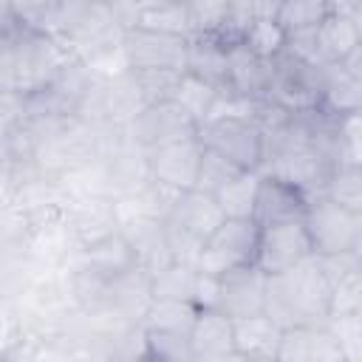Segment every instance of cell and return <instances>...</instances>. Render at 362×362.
I'll return each mask as SVG.
<instances>
[{
	"instance_id": "obj_40",
	"label": "cell",
	"mask_w": 362,
	"mask_h": 362,
	"mask_svg": "<svg viewBox=\"0 0 362 362\" xmlns=\"http://www.w3.org/2000/svg\"><path fill=\"white\" fill-rule=\"evenodd\" d=\"M339 6V11L359 28V34H362V0H342V3H337Z\"/></svg>"
},
{
	"instance_id": "obj_34",
	"label": "cell",
	"mask_w": 362,
	"mask_h": 362,
	"mask_svg": "<svg viewBox=\"0 0 362 362\" xmlns=\"http://www.w3.org/2000/svg\"><path fill=\"white\" fill-rule=\"evenodd\" d=\"M189 8V37H218L226 23L229 3H187Z\"/></svg>"
},
{
	"instance_id": "obj_29",
	"label": "cell",
	"mask_w": 362,
	"mask_h": 362,
	"mask_svg": "<svg viewBox=\"0 0 362 362\" xmlns=\"http://www.w3.org/2000/svg\"><path fill=\"white\" fill-rule=\"evenodd\" d=\"M328 14H331V3L322 0H280L277 6V23L286 28V34L314 31Z\"/></svg>"
},
{
	"instance_id": "obj_8",
	"label": "cell",
	"mask_w": 362,
	"mask_h": 362,
	"mask_svg": "<svg viewBox=\"0 0 362 362\" xmlns=\"http://www.w3.org/2000/svg\"><path fill=\"white\" fill-rule=\"evenodd\" d=\"M311 257H314V246H311V238H308V229L303 221L260 226V246H257L255 266L266 277L291 272Z\"/></svg>"
},
{
	"instance_id": "obj_17",
	"label": "cell",
	"mask_w": 362,
	"mask_h": 362,
	"mask_svg": "<svg viewBox=\"0 0 362 362\" xmlns=\"http://www.w3.org/2000/svg\"><path fill=\"white\" fill-rule=\"evenodd\" d=\"M283 334L286 331L266 314L235 320V354L246 362H277Z\"/></svg>"
},
{
	"instance_id": "obj_18",
	"label": "cell",
	"mask_w": 362,
	"mask_h": 362,
	"mask_svg": "<svg viewBox=\"0 0 362 362\" xmlns=\"http://www.w3.org/2000/svg\"><path fill=\"white\" fill-rule=\"evenodd\" d=\"M187 74L206 82L221 96H229V48H223L215 37H189Z\"/></svg>"
},
{
	"instance_id": "obj_10",
	"label": "cell",
	"mask_w": 362,
	"mask_h": 362,
	"mask_svg": "<svg viewBox=\"0 0 362 362\" xmlns=\"http://www.w3.org/2000/svg\"><path fill=\"white\" fill-rule=\"evenodd\" d=\"M314 255L317 257H331V255H345L354 249V232H356V215L345 212L325 195H314L308 204V212L303 218Z\"/></svg>"
},
{
	"instance_id": "obj_24",
	"label": "cell",
	"mask_w": 362,
	"mask_h": 362,
	"mask_svg": "<svg viewBox=\"0 0 362 362\" xmlns=\"http://www.w3.org/2000/svg\"><path fill=\"white\" fill-rule=\"evenodd\" d=\"M260 178H263L260 173H240L215 195V201H218V206L223 209L226 218H232V221H255Z\"/></svg>"
},
{
	"instance_id": "obj_42",
	"label": "cell",
	"mask_w": 362,
	"mask_h": 362,
	"mask_svg": "<svg viewBox=\"0 0 362 362\" xmlns=\"http://www.w3.org/2000/svg\"><path fill=\"white\" fill-rule=\"evenodd\" d=\"M356 317H362V308H359V314H356Z\"/></svg>"
},
{
	"instance_id": "obj_30",
	"label": "cell",
	"mask_w": 362,
	"mask_h": 362,
	"mask_svg": "<svg viewBox=\"0 0 362 362\" xmlns=\"http://www.w3.org/2000/svg\"><path fill=\"white\" fill-rule=\"evenodd\" d=\"M198 320V308L192 303L178 300H153L144 314V328H167V331H192Z\"/></svg>"
},
{
	"instance_id": "obj_33",
	"label": "cell",
	"mask_w": 362,
	"mask_h": 362,
	"mask_svg": "<svg viewBox=\"0 0 362 362\" xmlns=\"http://www.w3.org/2000/svg\"><path fill=\"white\" fill-rule=\"evenodd\" d=\"M243 170H238L235 164H229L226 158H221L218 153H212V150H206L204 147V161H201V173H198V187L195 189H201V192H206V195H218L235 175H240Z\"/></svg>"
},
{
	"instance_id": "obj_35",
	"label": "cell",
	"mask_w": 362,
	"mask_h": 362,
	"mask_svg": "<svg viewBox=\"0 0 362 362\" xmlns=\"http://www.w3.org/2000/svg\"><path fill=\"white\" fill-rule=\"evenodd\" d=\"M331 334L337 337L345 362H356L362 359V317H334L328 322Z\"/></svg>"
},
{
	"instance_id": "obj_22",
	"label": "cell",
	"mask_w": 362,
	"mask_h": 362,
	"mask_svg": "<svg viewBox=\"0 0 362 362\" xmlns=\"http://www.w3.org/2000/svg\"><path fill=\"white\" fill-rule=\"evenodd\" d=\"M317 40H320V51H322V59L328 65H342L345 57L356 48V42L362 40L359 28L339 11L337 3H331V14L320 23L317 28Z\"/></svg>"
},
{
	"instance_id": "obj_21",
	"label": "cell",
	"mask_w": 362,
	"mask_h": 362,
	"mask_svg": "<svg viewBox=\"0 0 362 362\" xmlns=\"http://www.w3.org/2000/svg\"><path fill=\"white\" fill-rule=\"evenodd\" d=\"M133 28L189 40V8L187 3H167V0L133 3Z\"/></svg>"
},
{
	"instance_id": "obj_2",
	"label": "cell",
	"mask_w": 362,
	"mask_h": 362,
	"mask_svg": "<svg viewBox=\"0 0 362 362\" xmlns=\"http://www.w3.org/2000/svg\"><path fill=\"white\" fill-rule=\"evenodd\" d=\"M263 314L272 317L283 331L320 328L331 322V283L317 255L297 269L272 274L266 280Z\"/></svg>"
},
{
	"instance_id": "obj_12",
	"label": "cell",
	"mask_w": 362,
	"mask_h": 362,
	"mask_svg": "<svg viewBox=\"0 0 362 362\" xmlns=\"http://www.w3.org/2000/svg\"><path fill=\"white\" fill-rule=\"evenodd\" d=\"M119 232L127 238V243H130V249L136 255V266L147 277H156L158 272H164L167 266L175 263V257L170 252L164 221H156V218H122L119 221Z\"/></svg>"
},
{
	"instance_id": "obj_16",
	"label": "cell",
	"mask_w": 362,
	"mask_h": 362,
	"mask_svg": "<svg viewBox=\"0 0 362 362\" xmlns=\"http://www.w3.org/2000/svg\"><path fill=\"white\" fill-rule=\"evenodd\" d=\"M274 62L260 59L243 42L229 48V96L243 102H263L269 99Z\"/></svg>"
},
{
	"instance_id": "obj_26",
	"label": "cell",
	"mask_w": 362,
	"mask_h": 362,
	"mask_svg": "<svg viewBox=\"0 0 362 362\" xmlns=\"http://www.w3.org/2000/svg\"><path fill=\"white\" fill-rule=\"evenodd\" d=\"M147 362H198L192 348V331L144 328Z\"/></svg>"
},
{
	"instance_id": "obj_11",
	"label": "cell",
	"mask_w": 362,
	"mask_h": 362,
	"mask_svg": "<svg viewBox=\"0 0 362 362\" xmlns=\"http://www.w3.org/2000/svg\"><path fill=\"white\" fill-rule=\"evenodd\" d=\"M147 153V167L150 178L175 189V192H189L198 187V173L204 161V144L201 139H187L175 144H164Z\"/></svg>"
},
{
	"instance_id": "obj_13",
	"label": "cell",
	"mask_w": 362,
	"mask_h": 362,
	"mask_svg": "<svg viewBox=\"0 0 362 362\" xmlns=\"http://www.w3.org/2000/svg\"><path fill=\"white\" fill-rule=\"evenodd\" d=\"M266 274L257 266L235 269L221 277V294H218V311L229 320H246L257 317L266 308Z\"/></svg>"
},
{
	"instance_id": "obj_6",
	"label": "cell",
	"mask_w": 362,
	"mask_h": 362,
	"mask_svg": "<svg viewBox=\"0 0 362 362\" xmlns=\"http://www.w3.org/2000/svg\"><path fill=\"white\" fill-rule=\"evenodd\" d=\"M257 246H260V223L257 221H232L226 218L221 229L206 240L198 272L223 277L235 269L255 266L257 260Z\"/></svg>"
},
{
	"instance_id": "obj_5",
	"label": "cell",
	"mask_w": 362,
	"mask_h": 362,
	"mask_svg": "<svg viewBox=\"0 0 362 362\" xmlns=\"http://www.w3.org/2000/svg\"><path fill=\"white\" fill-rule=\"evenodd\" d=\"M325 74H328V68H317V65L294 59L291 54H283V57L274 59L269 102L288 110V113L317 110V107H322Z\"/></svg>"
},
{
	"instance_id": "obj_41",
	"label": "cell",
	"mask_w": 362,
	"mask_h": 362,
	"mask_svg": "<svg viewBox=\"0 0 362 362\" xmlns=\"http://www.w3.org/2000/svg\"><path fill=\"white\" fill-rule=\"evenodd\" d=\"M354 257L362 263V215H356V232H354Z\"/></svg>"
},
{
	"instance_id": "obj_9",
	"label": "cell",
	"mask_w": 362,
	"mask_h": 362,
	"mask_svg": "<svg viewBox=\"0 0 362 362\" xmlns=\"http://www.w3.org/2000/svg\"><path fill=\"white\" fill-rule=\"evenodd\" d=\"M187 37L130 28L122 42L127 71H181L187 74Z\"/></svg>"
},
{
	"instance_id": "obj_37",
	"label": "cell",
	"mask_w": 362,
	"mask_h": 362,
	"mask_svg": "<svg viewBox=\"0 0 362 362\" xmlns=\"http://www.w3.org/2000/svg\"><path fill=\"white\" fill-rule=\"evenodd\" d=\"M311 362H345V354L328 325L311 328Z\"/></svg>"
},
{
	"instance_id": "obj_7",
	"label": "cell",
	"mask_w": 362,
	"mask_h": 362,
	"mask_svg": "<svg viewBox=\"0 0 362 362\" xmlns=\"http://www.w3.org/2000/svg\"><path fill=\"white\" fill-rule=\"evenodd\" d=\"M127 133H130V139H133L141 150H156V147H164V144L198 139L201 124L173 99V102L147 105V107L127 124Z\"/></svg>"
},
{
	"instance_id": "obj_20",
	"label": "cell",
	"mask_w": 362,
	"mask_h": 362,
	"mask_svg": "<svg viewBox=\"0 0 362 362\" xmlns=\"http://www.w3.org/2000/svg\"><path fill=\"white\" fill-rule=\"evenodd\" d=\"M76 260L82 266L93 269L96 274L107 277V280L124 277L133 269H139L136 266V255H133V249H130V243H127V238L122 232H113V235H107V238H102L96 243L82 246Z\"/></svg>"
},
{
	"instance_id": "obj_15",
	"label": "cell",
	"mask_w": 362,
	"mask_h": 362,
	"mask_svg": "<svg viewBox=\"0 0 362 362\" xmlns=\"http://www.w3.org/2000/svg\"><path fill=\"white\" fill-rule=\"evenodd\" d=\"M263 175V173H260ZM311 195H305L303 189L263 175L260 178V192H257V206H255V221L260 226H272V223H286V221H303L308 212Z\"/></svg>"
},
{
	"instance_id": "obj_31",
	"label": "cell",
	"mask_w": 362,
	"mask_h": 362,
	"mask_svg": "<svg viewBox=\"0 0 362 362\" xmlns=\"http://www.w3.org/2000/svg\"><path fill=\"white\" fill-rule=\"evenodd\" d=\"M218 99H221V93H218L215 88H209L206 82H201V79H195V76H189V74L181 76L175 102H178V105H181L198 124H204V122L212 116Z\"/></svg>"
},
{
	"instance_id": "obj_27",
	"label": "cell",
	"mask_w": 362,
	"mask_h": 362,
	"mask_svg": "<svg viewBox=\"0 0 362 362\" xmlns=\"http://www.w3.org/2000/svg\"><path fill=\"white\" fill-rule=\"evenodd\" d=\"M201 272L187 263H173L156 277H150V294L153 300H178V303H192L195 286H198Z\"/></svg>"
},
{
	"instance_id": "obj_14",
	"label": "cell",
	"mask_w": 362,
	"mask_h": 362,
	"mask_svg": "<svg viewBox=\"0 0 362 362\" xmlns=\"http://www.w3.org/2000/svg\"><path fill=\"white\" fill-rule=\"evenodd\" d=\"M320 263L331 283V320L356 317L362 308V263L354 257V252L320 257Z\"/></svg>"
},
{
	"instance_id": "obj_3",
	"label": "cell",
	"mask_w": 362,
	"mask_h": 362,
	"mask_svg": "<svg viewBox=\"0 0 362 362\" xmlns=\"http://www.w3.org/2000/svg\"><path fill=\"white\" fill-rule=\"evenodd\" d=\"M223 221H226V215L218 206L215 195H206L201 189L181 192L170 218L164 221L170 252H173L175 263H187V266L198 269L206 240L221 229Z\"/></svg>"
},
{
	"instance_id": "obj_43",
	"label": "cell",
	"mask_w": 362,
	"mask_h": 362,
	"mask_svg": "<svg viewBox=\"0 0 362 362\" xmlns=\"http://www.w3.org/2000/svg\"><path fill=\"white\" fill-rule=\"evenodd\" d=\"M356 362H362V359H356Z\"/></svg>"
},
{
	"instance_id": "obj_38",
	"label": "cell",
	"mask_w": 362,
	"mask_h": 362,
	"mask_svg": "<svg viewBox=\"0 0 362 362\" xmlns=\"http://www.w3.org/2000/svg\"><path fill=\"white\" fill-rule=\"evenodd\" d=\"M342 144H345V161L362 164V116H351L339 122Z\"/></svg>"
},
{
	"instance_id": "obj_4",
	"label": "cell",
	"mask_w": 362,
	"mask_h": 362,
	"mask_svg": "<svg viewBox=\"0 0 362 362\" xmlns=\"http://www.w3.org/2000/svg\"><path fill=\"white\" fill-rule=\"evenodd\" d=\"M201 144L243 173H260L266 156L263 130L252 116H221L201 124Z\"/></svg>"
},
{
	"instance_id": "obj_19",
	"label": "cell",
	"mask_w": 362,
	"mask_h": 362,
	"mask_svg": "<svg viewBox=\"0 0 362 362\" xmlns=\"http://www.w3.org/2000/svg\"><path fill=\"white\" fill-rule=\"evenodd\" d=\"M192 348L198 362H221L235 354V320L221 311H198L192 325Z\"/></svg>"
},
{
	"instance_id": "obj_44",
	"label": "cell",
	"mask_w": 362,
	"mask_h": 362,
	"mask_svg": "<svg viewBox=\"0 0 362 362\" xmlns=\"http://www.w3.org/2000/svg\"><path fill=\"white\" fill-rule=\"evenodd\" d=\"M144 362H147V359H144Z\"/></svg>"
},
{
	"instance_id": "obj_39",
	"label": "cell",
	"mask_w": 362,
	"mask_h": 362,
	"mask_svg": "<svg viewBox=\"0 0 362 362\" xmlns=\"http://www.w3.org/2000/svg\"><path fill=\"white\" fill-rule=\"evenodd\" d=\"M339 68H342V71H345V74H348L351 79L362 82V40L356 42V48H354V51H351V54L345 57V62H342Z\"/></svg>"
},
{
	"instance_id": "obj_28",
	"label": "cell",
	"mask_w": 362,
	"mask_h": 362,
	"mask_svg": "<svg viewBox=\"0 0 362 362\" xmlns=\"http://www.w3.org/2000/svg\"><path fill=\"white\" fill-rule=\"evenodd\" d=\"M243 45L257 54L260 59H269L274 62L277 57L286 54V45H288V34L286 28L277 23V14H263V17H255L246 37H243Z\"/></svg>"
},
{
	"instance_id": "obj_25",
	"label": "cell",
	"mask_w": 362,
	"mask_h": 362,
	"mask_svg": "<svg viewBox=\"0 0 362 362\" xmlns=\"http://www.w3.org/2000/svg\"><path fill=\"white\" fill-rule=\"evenodd\" d=\"M320 195H325L351 215H362V164L356 161L337 164Z\"/></svg>"
},
{
	"instance_id": "obj_23",
	"label": "cell",
	"mask_w": 362,
	"mask_h": 362,
	"mask_svg": "<svg viewBox=\"0 0 362 362\" xmlns=\"http://www.w3.org/2000/svg\"><path fill=\"white\" fill-rule=\"evenodd\" d=\"M322 110L339 122L351 116H362V82L351 79L339 65L328 68L325 90H322Z\"/></svg>"
},
{
	"instance_id": "obj_36",
	"label": "cell",
	"mask_w": 362,
	"mask_h": 362,
	"mask_svg": "<svg viewBox=\"0 0 362 362\" xmlns=\"http://www.w3.org/2000/svg\"><path fill=\"white\" fill-rule=\"evenodd\" d=\"M277 362H311V328L286 331Z\"/></svg>"
},
{
	"instance_id": "obj_32",
	"label": "cell",
	"mask_w": 362,
	"mask_h": 362,
	"mask_svg": "<svg viewBox=\"0 0 362 362\" xmlns=\"http://www.w3.org/2000/svg\"><path fill=\"white\" fill-rule=\"evenodd\" d=\"M136 79V88L141 93L144 107L158 102H173L181 85V71H130Z\"/></svg>"
},
{
	"instance_id": "obj_1",
	"label": "cell",
	"mask_w": 362,
	"mask_h": 362,
	"mask_svg": "<svg viewBox=\"0 0 362 362\" xmlns=\"http://www.w3.org/2000/svg\"><path fill=\"white\" fill-rule=\"evenodd\" d=\"M0 51H3L0 57L3 93L23 99L48 88L57 79V74L71 59H76L62 40L23 28L3 3H0Z\"/></svg>"
}]
</instances>
